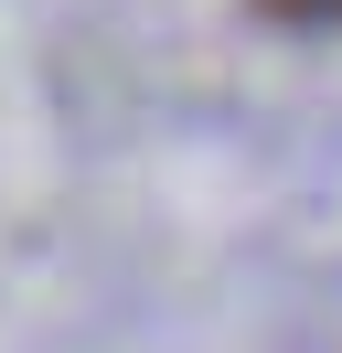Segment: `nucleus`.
Segmentation results:
<instances>
[{
    "label": "nucleus",
    "instance_id": "1",
    "mask_svg": "<svg viewBox=\"0 0 342 353\" xmlns=\"http://www.w3.org/2000/svg\"><path fill=\"white\" fill-rule=\"evenodd\" d=\"M268 11H289V22H342V0H268Z\"/></svg>",
    "mask_w": 342,
    "mask_h": 353
}]
</instances>
